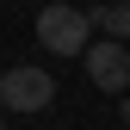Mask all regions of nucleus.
<instances>
[{
  "label": "nucleus",
  "mask_w": 130,
  "mask_h": 130,
  "mask_svg": "<svg viewBox=\"0 0 130 130\" xmlns=\"http://www.w3.org/2000/svg\"><path fill=\"white\" fill-rule=\"evenodd\" d=\"M37 43L50 56H87V43H93V25H87V12L68 6V0H50V6L37 12Z\"/></svg>",
  "instance_id": "f257e3e1"
},
{
  "label": "nucleus",
  "mask_w": 130,
  "mask_h": 130,
  "mask_svg": "<svg viewBox=\"0 0 130 130\" xmlns=\"http://www.w3.org/2000/svg\"><path fill=\"white\" fill-rule=\"evenodd\" d=\"M50 99H56V74L31 68V62H19V68L0 74V105L6 111H43Z\"/></svg>",
  "instance_id": "f03ea898"
},
{
  "label": "nucleus",
  "mask_w": 130,
  "mask_h": 130,
  "mask_svg": "<svg viewBox=\"0 0 130 130\" xmlns=\"http://www.w3.org/2000/svg\"><path fill=\"white\" fill-rule=\"evenodd\" d=\"M80 62H87V74H93V87H99V93H130V50H124V43H87V56H80Z\"/></svg>",
  "instance_id": "7ed1b4c3"
},
{
  "label": "nucleus",
  "mask_w": 130,
  "mask_h": 130,
  "mask_svg": "<svg viewBox=\"0 0 130 130\" xmlns=\"http://www.w3.org/2000/svg\"><path fill=\"white\" fill-rule=\"evenodd\" d=\"M87 25H99L111 43H130V0H105V6H93Z\"/></svg>",
  "instance_id": "20e7f679"
},
{
  "label": "nucleus",
  "mask_w": 130,
  "mask_h": 130,
  "mask_svg": "<svg viewBox=\"0 0 130 130\" xmlns=\"http://www.w3.org/2000/svg\"><path fill=\"white\" fill-rule=\"evenodd\" d=\"M124 124H130V93H124Z\"/></svg>",
  "instance_id": "39448f33"
},
{
  "label": "nucleus",
  "mask_w": 130,
  "mask_h": 130,
  "mask_svg": "<svg viewBox=\"0 0 130 130\" xmlns=\"http://www.w3.org/2000/svg\"><path fill=\"white\" fill-rule=\"evenodd\" d=\"M0 130H12V124H6V118H0Z\"/></svg>",
  "instance_id": "423d86ee"
}]
</instances>
